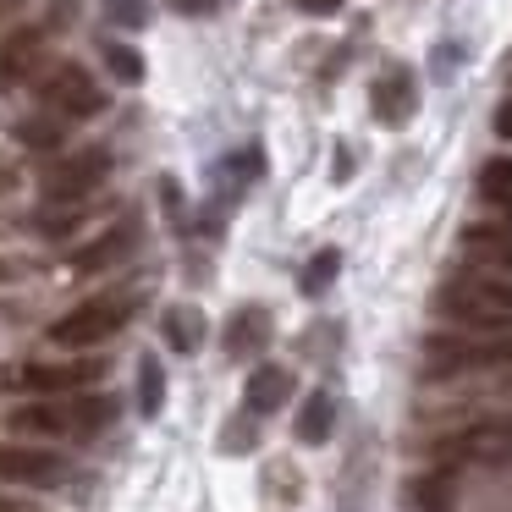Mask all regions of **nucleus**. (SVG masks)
Segmentation results:
<instances>
[{
  "instance_id": "obj_1",
  "label": "nucleus",
  "mask_w": 512,
  "mask_h": 512,
  "mask_svg": "<svg viewBox=\"0 0 512 512\" xmlns=\"http://www.w3.org/2000/svg\"><path fill=\"white\" fill-rule=\"evenodd\" d=\"M430 309L463 331H512V281L490 270H457L435 287Z\"/></svg>"
},
{
  "instance_id": "obj_2",
  "label": "nucleus",
  "mask_w": 512,
  "mask_h": 512,
  "mask_svg": "<svg viewBox=\"0 0 512 512\" xmlns=\"http://www.w3.org/2000/svg\"><path fill=\"white\" fill-rule=\"evenodd\" d=\"M133 320V298H122V292H105V298H89L78 303L72 314H61L56 325H50V342L67 347V353H83V347H100L111 342L122 325Z\"/></svg>"
},
{
  "instance_id": "obj_3",
  "label": "nucleus",
  "mask_w": 512,
  "mask_h": 512,
  "mask_svg": "<svg viewBox=\"0 0 512 512\" xmlns=\"http://www.w3.org/2000/svg\"><path fill=\"white\" fill-rule=\"evenodd\" d=\"M105 177H111V155H105V149H83V155L50 160V166L39 171V193L56 199V204H83Z\"/></svg>"
},
{
  "instance_id": "obj_4",
  "label": "nucleus",
  "mask_w": 512,
  "mask_h": 512,
  "mask_svg": "<svg viewBox=\"0 0 512 512\" xmlns=\"http://www.w3.org/2000/svg\"><path fill=\"white\" fill-rule=\"evenodd\" d=\"M39 100L61 116H100L105 111V89L78 67V61H61V67L39 83Z\"/></svg>"
},
{
  "instance_id": "obj_5",
  "label": "nucleus",
  "mask_w": 512,
  "mask_h": 512,
  "mask_svg": "<svg viewBox=\"0 0 512 512\" xmlns=\"http://www.w3.org/2000/svg\"><path fill=\"white\" fill-rule=\"evenodd\" d=\"M0 479L6 485H61L67 479V457L50 446H28V441H0Z\"/></svg>"
},
{
  "instance_id": "obj_6",
  "label": "nucleus",
  "mask_w": 512,
  "mask_h": 512,
  "mask_svg": "<svg viewBox=\"0 0 512 512\" xmlns=\"http://www.w3.org/2000/svg\"><path fill=\"white\" fill-rule=\"evenodd\" d=\"M441 457H468V463H512V419H479L463 435L435 446Z\"/></svg>"
},
{
  "instance_id": "obj_7",
  "label": "nucleus",
  "mask_w": 512,
  "mask_h": 512,
  "mask_svg": "<svg viewBox=\"0 0 512 512\" xmlns=\"http://www.w3.org/2000/svg\"><path fill=\"white\" fill-rule=\"evenodd\" d=\"M369 111H375L380 127H408L413 111H419V83H413L408 67H391L375 78V89H369Z\"/></svg>"
},
{
  "instance_id": "obj_8",
  "label": "nucleus",
  "mask_w": 512,
  "mask_h": 512,
  "mask_svg": "<svg viewBox=\"0 0 512 512\" xmlns=\"http://www.w3.org/2000/svg\"><path fill=\"white\" fill-rule=\"evenodd\" d=\"M463 248L479 270L490 276H512V215L507 221H474L463 226Z\"/></svg>"
},
{
  "instance_id": "obj_9",
  "label": "nucleus",
  "mask_w": 512,
  "mask_h": 512,
  "mask_svg": "<svg viewBox=\"0 0 512 512\" xmlns=\"http://www.w3.org/2000/svg\"><path fill=\"white\" fill-rule=\"evenodd\" d=\"M270 342V309H259V303H248V309H237L232 320H226V358H237V364H248V358H259Z\"/></svg>"
},
{
  "instance_id": "obj_10",
  "label": "nucleus",
  "mask_w": 512,
  "mask_h": 512,
  "mask_svg": "<svg viewBox=\"0 0 512 512\" xmlns=\"http://www.w3.org/2000/svg\"><path fill=\"white\" fill-rule=\"evenodd\" d=\"M100 375H105L100 358H83V364H28L23 375L12 380V386L50 397V391H67V386H89V380H100Z\"/></svg>"
},
{
  "instance_id": "obj_11",
  "label": "nucleus",
  "mask_w": 512,
  "mask_h": 512,
  "mask_svg": "<svg viewBox=\"0 0 512 512\" xmlns=\"http://www.w3.org/2000/svg\"><path fill=\"white\" fill-rule=\"evenodd\" d=\"M138 248V221H116L111 232H100L89 248H83L78 259H72V270L78 276H94V270H111V265H122L127 254Z\"/></svg>"
},
{
  "instance_id": "obj_12",
  "label": "nucleus",
  "mask_w": 512,
  "mask_h": 512,
  "mask_svg": "<svg viewBox=\"0 0 512 512\" xmlns=\"http://www.w3.org/2000/svg\"><path fill=\"white\" fill-rule=\"evenodd\" d=\"M287 397H292V369H281V364H259L254 375H248V386H243V408L248 413H276V408H287Z\"/></svg>"
},
{
  "instance_id": "obj_13",
  "label": "nucleus",
  "mask_w": 512,
  "mask_h": 512,
  "mask_svg": "<svg viewBox=\"0 0 512 512\" xmlns=\"http://www.w3.org/2000/svg\"><path fill=\"white\" fill-rule=\"evenodd\" d=\"M39 50H45V28H17L6 45H0V83H17L34 72Z\"/></svg>"
},
{
  "instance_id": "obj_14",
  "label": "nucleus",
  "mask_w": 512,
  "mask_h": 512,
  "mask_svg": "<svg viewBox=\"0 0 512 512\" xmlns=\"http://www.w3.org/2000/svg\"><path fill=\"white\" fill-rule=\"evenodd\" d=\"M331 424H336V397H331V391H309L303 408H298L292 435H298L303 446H320V441H331Z\"/></svg>"
},
{
  "instance_id": "obj_15",
  "label": "nucleus",
  "mask_w": 512,
  "mask_h": 512,
  "mask_svg": "<svg viewBox=\"0 0 512 512\" xmlns=\"http://www.w3.org/2000/svg\"><path fill=\"white\" fill-rule=\"evenodd\" d=\"M116 413H122V402H116L111 391H83V397L67 408V430H78V435H100L105 424H116Z\"/></svg>"
},
{
  "instance_id": "obj_16",
  "label": "nucleus",
  "mask_w": 512,
  "mask_h": 512,
  "mask_svg": "<svg viewBox=\"0 0 512 512\" xmlns=\"http://www.w3.org/2000/svg\"><path fill=\"white\" fill-rule=\"evenodd\" d=\"M160 331H166V342L177 347V353H199V342H204V314L193 309V303H171V309L160 314Z\"/></svg>"
},
{
  "instance_id": "obj_17",
  "label": "nucleus",
  "mask_w": 512,
  "mask_h": 512,
  "mask_svg": "<svg viewBox=\"0 0 512 512\" xmlns=\"http://www.w3.org/2000/svg\"><path fill=\"white\" fill-rule=\"evenodd\" d=\"M6 424L17 435H61L67 430V408H56V402H23Z\"/></svg>"
},
{
  "instance_id": "obj_18",
  "label": "nucleus",
  "mask_w": 512,
  "mask_h": 512,
  "mask_svg": "<svg viewBox=\"0 0 512 512\" xmlns=\"http://www.w3.org/2000/svg\"><path fill=\"white\" fill-rule=\"evenodd\" d=\"M408 496H413V507H419V512H452V501H457V479H452V468L413 479Z\"/></svg>"
},
{
  "instance_id": "obj_19",
  "label": "nucleus",
  "mask_w": 512,
  "mask_h": 512,
  "mask_svg": "<svg viewBox=\"0 0 512 512\" xmlns=\"http://www.w3.org/2000/svg\"><path fill=\"white\" fill-rule=\"evenodd\" d=\"M479 199L490 204V210H507L512 215V160L496 155L479 166Z\"/></svg>"
},
{
  "instance_id": "obj_20",
  "label": "nucleus",
  "mask_w": 512,
  "mask_h": 512,
  "mask_svg": "<svg viewBox=\"0 0 512 512\" xmlns=\"http://www.w3.org/2000/svg\"><path fill=\"white\" fill-rule=\"evenodd\" d=\"M160 402H166V375H160V358H138V413L155 419Z\"/></svg>"
},
{
  "instance_id": "obj_21",
  "label": "nucleus",
  "mask_w": 512,
  "mask_h": 512,
  "mask_svg": "<svg viewBox=\"0 0 512 512\" xmlns=\"http://www.w3.org/2000/svg\"><path fill=\"white\" fill-rule=\"evenodd\" d=\"M336 270H342V254H336V248H320V254H314L309 265H303L298 287L309 292V298H320V292H325V287H331V281H336Z\"/></svg>"
},
{
  "instance_id": "obj_22",
  "label": "nucleus",
  "mask_w": 512,
  "mask_h": 512,
  "mask_svg": "<svg viewBox=\"0 0 512 512\" xmlns=\"http://www.w3.org/2000/svg\"><path fill=\"white\" fill-rule=\"evenodd\" d=\"M105 67H111L122 83H144V56H138L133 45H111L105 50Z\"/></svg>"
},
{
  "instance_id": "obj_23",
  "label": "nucleus",
  "mask_w": 512,
  "mask_h": 512,
  "mask_svg": "<svg viewBox=\"0 0 512 512\" xmlns=\"http://www.w3.org/2000/svg\"><path fill=\"white\" fill-rule=\"evenodd\" d=\"M105 17H111L116 28H144L149 23V6H144V0H105Z\"/></svg>"
},
{
  "instance_id": "obj_24",
  "label": "nucleus",
  "mask_w": 512,
  "mask_h": 512,
  "mask_svg": "<svg viewBox=\"0 0 512 512\" xmlns=\"http://www.w3.org/2000/svg\"><path fill=\"white\" fill-rule=\"evenodd\" d=\"M17 138H23L28 149H56L61 144V127L56 122H17Z\"/></svg>"
},
{
  "instance_id": "obj_25",
  "label": "nucleus",
  "mask_w": 512,
  "mask_h": 512,
  "mask_svg": "<svg viewBox=\"0 0 512 512\" xmlns=\"http://www.w3.org/2000/svg\"><path fill=\"white\" fill-rule=\"evenodd\" d=\"M237 424V430H226V452H243V446H254V424H248V419H232Z\"/></svg>"
},
{
  "instance_id": "obj_26",
  "label": "nucleus",
  "mask_w": 512,
  "mask_h": 512,
  "mask_svg": "<svg viewBox=\"0 0 512 512\" xmlns=\"http://www.w3.org/2000/svg\"><path fill=\"white\" fill-rule=\"evenodd\" d=\"M292 6H298V12H309V17H336L347 0H292Z\"/></svg>"
},
{
  "instance_id": "obj_27",
  "label": "nucleus",
  "mask_w": 512,
  "mask_h": 512,
  "mask_svg": "<svg viewBox=\"0 0 512 512\" xmlns=\"http://www.w3.org/2000/svg\"><path fill=\"white\" fill-rule=\"evenodd\" d=\"M171 12H182V17H210L215 0H171Z\"/></svg>"
},
{
  "instance_id": "obj_28",
  "label": "nucleus",
  "mask_w": 512,
  "mask_h": 512,
  "mask_svg": "<svg viewBox=\"0 0 512 512\" xmlns=\"http://www.w3.org/2000/svg\"><path fill=\"white\" fill-rule=\"evenodd\" d=\"M496 133L512 144V100H501V105H496Z\"/></svg>"
},
{
  "instance_id": "obj_29",
  "label": "nucleus",
  "mask_w": 512,
  "mask_h": 512,
  "mask_svg": "<svg viewBox=\"0 0 512 512\" xmlns=\"http://www.w3.org/2000/svg\"><path fill=\"white\" fill-rule=\"evenodd\" d=\"M0 512H17V507H12V501H0Z\"/></svg>"
}]
</instances>
